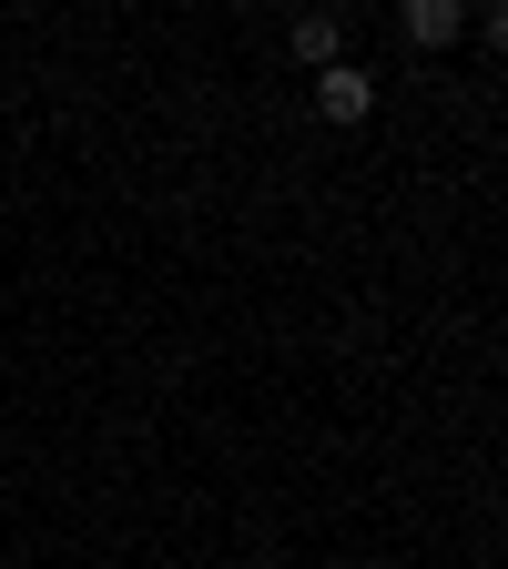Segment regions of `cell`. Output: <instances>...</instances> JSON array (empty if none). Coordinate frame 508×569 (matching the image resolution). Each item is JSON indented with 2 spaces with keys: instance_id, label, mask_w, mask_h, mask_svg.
Masks as SVG:
<instances>
[{
  "instance_id": "obj_1",
  "label": "cell",
  "mask_w": 508,
  "mask_h": 569,
  "mask_svg": "<svg viewBox=\"0 0 508 569\" xmlns=\"http://www.w3.org/2000/svg\"><path fill=\"white\" fill-rule=\"evenodd\" d=\"M316 112L336 122V132H356L377 112V71H356V61H336V71H316Z\"/></svg>"
},
{
  "instance_id": "obj_2",
  "label": "cell",
  "mask_w": 508,
  "mask_h": 569,
  "mask_svg": "<svg viewBox=\"0 0 508 569\" xmlns=\"http://www.w3.org/2000/svg\"><path fill=\"white\" fill-rule=\"evenodd\" d=\"M285 51H296L306 71H336V61H346V21H336V11H306L296 31H285Z\"/></svg>"
},
{
  "instance_id": "obj_3",
  "label": "cell",
  "mask_w": 508,
  "mask_h": 569,
  "mask_svg": "<svg viewBox=\"0 0 508 569\" xmlns=\"http://www.w3.org/2000/svg\"><path fill=\"white\" fill-rule=\"evenodd\" d=\"M458 31H468L458 0H407V41H417V51H448Z\"/></svg>"
},
{
  "instance_id": "obj_4",
  "label": "cell",
  "mask_w": 508,
  "mask_h": 569,
  "mask_svg": "<svg viewBox=\"0 0 508 569\" xmlns=\"http://www.w3.org/2000/svg\"><path fill=\"white\" fill-rule=\"evenodd\" d=\"M488 51H508V0H498V11H488Z\"/></svg>"
}]
</instances>
